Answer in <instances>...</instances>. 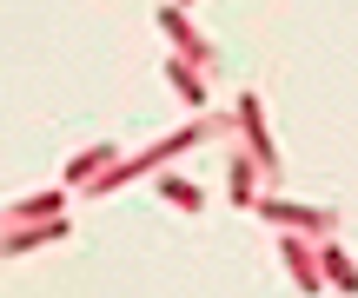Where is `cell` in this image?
<instances>
[{"instance_id": "obj_11", "label": "cell", "mask_w": 358, "mask_h": 298, "mask_svg": "<svg viewBox=\"0 0 358 298\" xmlns=\"http://www.w3.org/2000/svg\"><path fill=\"white\" fill-rule=\"evenodd\" d=\"M66 212V186L60 193H34V199H20V206H7V225H34V219H60Z\"/></svg>"}, {"instance_id": "obj_12", "label": "cell", "mask_w": 358, "mask_h": 298, "mask_svg": "<svg viewBox=\"0 0 358 298\" xmlns=\"http://www.w3.org/2000/svg\"><path fill=\"white\" fill-rule=\"evenodd\" d=\"M153 186H159V199H173L179 212H199V206H206V193H199L192 179H179V172H153Z\"/></svg>"}, {"instance_id": "obj_8", "label": "cell", "mask_w": 358, "mask_h": 298, "mask_svg": "<svg viewBox=\"0 0 358 298\" xmlns=\"http://www.w3.org/2000/svg\"><path fill=\"white\" fill-rule=\"evenodd\" d=\"M166 80L179 87V100H186L192 113H206V100H213V93H206V66H192V60H166Z\"/></svg>"}, {"instance_id": "obj_13", "label": "cell", "mask_w": 358, "mask_h": 298, "mask_svg": "<svg viewBox=\"0 0 358 298\" xmlns=\"http://www.w3.org/2000/svg\"><path fill=\"white\" fill-rule=\"evenodd\" d=\"M179 7H192V0H179Z\"/></svg>"}, {"instance_id": "obj_5", "label": "cell", "mask_w": 358, "mask_h": 298, "mask_svg": "<svg viewBox=\"0 0 358 298\" xmlns=\"http://www.w3.org/2000/svg\"><path fill=\"white\" fill-rule=\"evenodd\" d=\"M159 27H166V40L179 47V60H192V66H213V60H219L213 40L192 33V20H186V7H179V0H173V7H159Z\"/></svg>"}, {"instance_id": "obj_3", "label": "cell", "mask_w": 358, "mask_h": 298, "mask_svg": "<svg viewBox=\"0 0 358 298\" xmlns=\"http://www.w3.org/2000/svg\"><path fill=\"white\" fill-rule=\"evenodd\" d=\"M232 126H239L245 153H252L259 166L279 172V146H272V133H266V106H259V93H239V106H232Z\"/></svg>"}, {"instance_id": "obj_1", "label": "cell", "mask_w": 358, "mask_h": 298, "mask_svg": "<svg viewBox=\"0 0 358 298\" xmlns=\"http://www.w3.org/2000/svg\"><path fill=\"white\" fill-rule=\"evenodd\" d=\"M219 133V119L213 113H199V119H186L179 133H166V140H153L146 153H133V159H113V166L100 172V179L87 186L93 199H106V193H120V186H133V179H153V172H166V159H179L186 146H199V140H213Z\"/></svg>"}, {"instance_id": "obj_2", "label": "cell", "mask_w": 358, "mask_h": 298, "mask_svg": "<svg viewBox=\"0 0 358 298\" xmlns=\"http://www.w3.org/2000/svg\"><path fill=\"white\" fill-rule=\"evenodd\" d=\"M259 219H272L279 232H306V239H332V225H338V212H325V206H299V199H259Z\"/></svg>"}, {"instance_id": "obj_9", "label": "cell", "mask_w": 358, "mask_h": 298, "mask_svg": "<svg viewBox=\"0 0 358 298\" xmlns=\"http://www.w3.org/2000/svg\"><path fill=\"white\" fill-rule=\"evenodd\" d=\"M319 272H325V285H338L345 298H358V265L332 246V239H319Z\"/></svg>"}, {"instance_id": "obj_7", "label": "cell", "mask_w": 358, "mask_h": 298, "mask_svg": "<svg viewBox=\"0 0 358 298\" xmlns=\"http://www.w3.org/2000/svg\"><path fill=\"white\" fill-rule=\"evenodd\" d=\"M113 159H120L113 140H100V146H87V153H73V159H66V193H87V186L113 166Z\"/></svg>"}, {"instance_id": "obj_4", "label": "cell", "mask_w": 358, "mask_h": 298, "mask_svg": "<svg viewBox=\"0 0 358 298\" xmlns=\"http://www.w3.org/2000/svg\"><path fill=\"white\" fill-rule=\"evenodd\" d=\"M279 259H285V272H292V285L299 292H325V272H319V246L312 239H299V232H279Z\"/></svg>"}, {"instance_id": "obj_10", "label": "cell", "mask_w": 358, "mask_h": 298, "mask_svg": "<svg viewBox=\"0 0 358 298\" xmlns=\"http://www.w3.org/2000/svg\"><path fill=\"white\" fill-rule=\"evenodd\" d=\"M259 172H266V166H259L252 153L226 166V193H232V206H259Z\"/></svg>"}, {"instance_id": "obj_6", "label": "cell", "mask_w": 358, "mask_h": 298, "mask_svg": "<svg viewBox=\"0 0 358 298\" xmlns=\"http://www.w3.org/2000/svg\"><path fill=\"white\" fill-rule=\"evenodd\" d=\"M66 232H73V219H34V225H7V232H0V259H20V252L60 246Z\"/></svg>"}]
</instances>
